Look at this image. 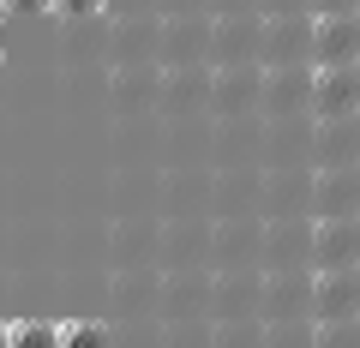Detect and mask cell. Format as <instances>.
I'll return each mask as SVG.
<instances>
[{
    "label": "cell",
    "mask_w": 360,
    "mask_h": 348,
    "mask_svg": "<svg viewBox=\"0 0 360 348\" xmlns=\"http://www.w3.org/2000/svg\"><path fill=\"white\" fill-rule=\"evenodd\" d=\"M312 13H360V0H312Z\"/></svg>",
    "instance_id": "10"
},
{
    "label": "cell",
    "mask_w": 360,
    "mask_h": 348,
    "mask_svg": "<svg viewBox=\"0 0 360 348\" xmlns=\"http://www.w3.org/2000/svg\"><path fill=\"white\" fill-rule=\"evenodd\" d=\"M6 6H18V13H54V0H6Z\"/></svg>",
    "instance_id": "11"
},
{
    "label": "cell",
    "mask_w": 360,
    "mask_h": 348,
    "mask_svg": "<svg viewBox=\"0 0 360 348\" xmlns=\"http://www.w3.org/2000/svg\"><path fill=\"white\" fill-rule=\"evenodd\" d=\"M0 54H6V30H0Z\"/></svg>",
    "instance_id": "12"
},
{
    "label": "cell",
    "mask_w": 360,
    "mask_h": 348,
    "mask_svg": "<svg viewBox=\"0 0 360 348\" xmlns=\"http://www.w3.org/2000/svg\"><path fill=\"white\" fill-rule=\"evenodd\" d=\"M0 348H6V324H0Z\"/></svg>",
    "instance_id": "13"
},
{
    "label": "cell",
    "mask_w": 360,
    "mask_h": 348,
    "mask_svg": "<svg viewBox=\"0 0 360 348\" xmlns=\"http://www.w3.org/2000/svg\"><path fill=\"white\" fill-rule=\"evenodd\" d=\"M360 271V217H319L312 222V271Z\"/></svg>",
    "instance_id": "3"
},
{
    "label": "cell",
    "mask_w": 360,
    "mask_h": 348,
    "mask_svg": "<svg viewBox=\"0 0 360 348\" xmlns=\"http://www.w3.org/2000/svg\"><path fill=\"white\" fill-rule=\"evenodd\" d=\"M54 336H60V348H108V324L96 318H60Z\"/></svg>",
    "instance_id": "6"
},
{
    "label": "cell",
    "mask_w": 360,
    "mask_h": 348,
    "mask_svg": "<svg viewBox=\"0 0 360 348\" xmlns=\"http://www.w3.org/2000/svg\"><path fill=\"white\" fill-rule=\"evenodd\" d=\"M319 217H360V168H324L319 174Z\"/></svg>",
    "instance_id": "5"
},
{
    "label": "cell",
    "mask_w": 360,
    "mask_h": 348,
    "mask_svg": "<svg viewBox=\"0 0 360 348\" xmlns=\"http://www.w3.org/2000/svg\"><path fill=\"white\" fill-rule=\"evenodd\" d=\"M312 318H360V271H312Z\"/></svg>",
    "instance_id": "4"
},
{
    "label": "cell",
    "mask_w": 360,
    "mask_h": 348,
    "mask_svg": "<svg viewBox=\"0 0 360 348\" xmlns=\"http://www.w3.org/2000/svg\"><path fill=\"white\" fill-rule=\"evenodd\" d=\"M6 348H60L49 318H13L6 324Z\"/></svg>",
    "instance_id": "7"
},
{
    "label": "cell",
    "mask_w": 360,
    "mask_h": 348,
    "mask_svg": "<svg viewBox=\"0 0 360 348\" xmlns=\"http://www.w3.org/2000/svg\"><path fill=\"white\" fill-rule=\"evenodd\" d=\"M354 115H360V108H354Z\"/></svg>",
    "instance_id": "15"
},
{
    "label": "cell",
    "mask_w": 360,
    "mask_h": 348,
    "mask_svg": "<svg viewBox=\"0 0 360 348\" xmlns=\"http://www.w3.org/2000/svg\"><path fill=\"white\" fill-rule=\"evenodd\" d=\"M307 60L312 66H360V13H312Z\"/></svg>",
    "instance_id": "1"
},
{
    "label": "cell",
    "mask_w": 360,
    "mask_h": 348,
    "mask_svg": "<svg viewBox=\"0 0 360 348\" xmlns=\"http://www.w3.org/2000/svg\"><path fill=\"white\" fill-rule=\"evenodd\" d=\"M312 348H360V318H319Z\"/></svg>",
    "instance_id": "8"
},
{
    "label": "cell",
    "mask_w": 360,
    "mask_h": 348,
    "mask_svg": "<svg viewBox=\"0 0 360 348\" xmlns=\"http://www.w3.org/2000/svg\"><path fill=\"white\" fill-rule=\"evenodd\" d=\"M0 13H6V0H0Z\"/></svg>",
    "instance_id": "14"
},
{
    "label": "cell",
    "mask_w": 360,
    "mask_h": 348,
    "mask_svg": "<svg viewBox=\"0 0 360 348\" xmlns=\"http://www.w3.org/2000/svg\"><path fill=\"white\" fill-rule=\"evenodd\" d=\"M103 0H54V13H72V18H90Z\"/></svg>",
    "instance_id": "9"
},
{
    "label": "cell",
    "mask_w": 360,
    "mask_h": 348,
    "mask_svg": "<svg viewBox=\"0 0 360 348\" xmlns=\"http://www.w3.org/2000/svg\"><path fill=\"white\" fill-rule=\"evenodd\" d=\"M307 108L319 120H360V66H312L307 72Z\"/></svg>",
    "instance_id": "2"
}]
</instances>
